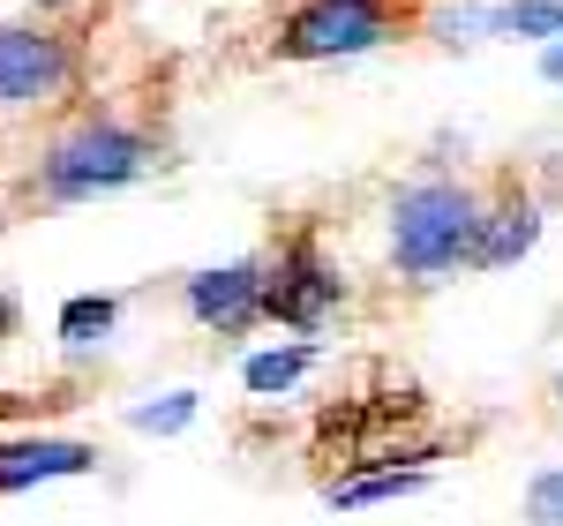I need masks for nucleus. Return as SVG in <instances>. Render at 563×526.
<instances>
[{
  "label": "nucleus",
  "mask_w": 563,
  "mask_h": 526,
  "mask_svg": "<svg viewBox=\"0 0 563 526\" xmlns=\"http://www.w3.org/2000/svg\"><path fill=\"white\" fill-rule=\"evenodd\" d=\"M533 233H541V211H533V196H504L496 211H481V226H474V256L466 263H481V271H496V263H519L526 249H533Z\"/></svg>",
  "instance_id": "nucleus-8"
},
{
  "label": "nucleus",
  "mask_w": 563,
  "mask_h": 526,
  "mask_svg": "<svg viewBox=\"0 0 563 526\" xmlns=\"http://www.w3.org/2000/svg\"><path fill=\"white\" fill-rule=\"evenodd\" d=\"M556 414H563V376H556Z\"/></svg>",
  "instance_id": "nucleus-17"
},
{
  "label": "nucleus",
  "mask_w": 563,
  "mask_h": 526,
  "mask_svg": "<svg viewBox=\"0 0 563 526\" xmlns=\"http://www.w3.org/2000/svg\"><path fill=\"white\" fill-rule=\"evenodd\" d=\"M346 302V278L323 263L316 233H294L278 256L263 263V316L271 324H294V331H316L331 324V308Z\"/></svg>",
  "instance_id": "nucleus-5"
},
{
  "label": "nucleus",
  "mask_w": 563,
  "mask_h": 526,
  "mask_svg": "<svg viewBox=\"0 0 563 526\" xmlns=\"http://www.w3.org/2000/svg\"><path fill=\"white\" fill-rule=\"evenodd\" d=\"M188 421H196V392H166L158 406H135L129 414V429H143V437H174Z\"/></svg>",
  "instance_id": "nucleus-13"
},
{
  "label": "nucleus",
  "mask_w": 563,
  "mask_h": 526,
  "mask_svg": "<svg viewBox=\"0 0 563 526\" xmlns=\"http://www.w3.org/2000/svg\"><path fill=\"white\" fill-rule=\"evenodd\" d=\"M8 324H15V302H0V331H8Z\"/></svg>",
  "instance_id": "nucleus-16"
},
{
  "label": "nucleus",
  "mask_w": 563,
  "mask_h": 526,
  "mask_svg": "<svg viewBox=\"0 0 563 526\" xmlns=\"http://www.w3.org/2000/svg\"><path fill=\"white\" fill-rule=\"evenodd\" d=\"M496 23H504L511 39H556L563 31V0H511Z\"/></svg>",
  "instance_id": "nucleus-12"
},
{
  "label": "nucleus",
  "mask_w": 563,
  "mask_h": 526,
  "mask_svg": "<svg viewBox=\"0 0 563 526\" xmlns=\"http://www.w3.org/2000/svg\"><path fill=\"white\" fill-rule=\"evenodd\" d=\"M406 31V0H301L278 23V53L286 61H346V53H376Z\"/></svg>",
  "instance_id": "nucleus-4"
},
{
  "label": "nucleus",
  "mask_w": 563,
  "mask_h": 526,
  "mask_svg": "<svg viewBox=\"0 0 563 526\" xmlns=\"http://www.w3.org/2000/svg\"><path fill=\"white\" fill-rule=\"evenodd\" d=\"M188 316L211 324L218 339H241L249 324H263V263H218V271H196L188 278Z\"/></svg>",
  "instance_id": "nucleus-6"
},
{
  "label": "nucleus",
  "mask_w": 563,
  "mask_h": 526,
  "mask_svg": "<svg viewBox=\"0 0 563 526\" xmlns=\"http://www.w3.org/2000/svg\"><path fill=\"white\" fill-rule=\"evenodd\" d=\"M526 519L533 526H563V467H549L541 482L526 489Z\"/></svg>",
  "instance_id": "nucleus-14"
},
{
  "label": "nucleus",
  "mask_w": 563,
  "mask_h": 526,
  "mask_svg": "<svg viewBox=\"0 0 563 526\" xmlns=\"http://www.w3.org/2000/svg\"><path fill=\"white\" fill-rule=\"evenodd\" d=\"M84 84V45L53 23H0V113L60 106Z\"/></svg>",
  "instance_id": "nucleus-3"
},
{
  "label": "nucleus",
  "mask_w": 563,
  "mask_h": 526,
  "mask_svg": "<svg viewBox=\"0 0 563 526\" xmlns=\"http://www.w3.org/2000/svg\"><path fill=\"white\" fill-rule=\"evenodd\" d=\"M113 324H121V302H113V294H76V302L60 308V339H68V347H98Z\"/></svg>",
  "instance_id": "nucleus-11"
},
{
  "label": "nucleus",
  "mask_w": 563,
  "mask_h": 526,
  "mask_svg": "<svg viewBox=\"0 0 563 526\" xmlns=\"http://www.w3.org/2000/svg\"><path fill=\"white\" fill-rule=\"evenodd\" d=\"M413 489H429L421 467H376V474H353V482H331V504L353 512V504H384V496H413Z\"/></svg>",
  "instance_id": "nucleus-9"
},
{
  "label": "nucleus",
  "mask_w": 563,
  "mask_h": 526,
  "mask_svg": "<svg viewBox=\"0 0 563 526\" xmlns=\"http://www.w3.org/2000/svg\"><path fill=\"white\" fill-rule=\"evenodd\" d=\"M308 361H316V347H286V353H249V369H241V384L256 398H271V392H294L308 376Z\"/></svg>",
  "instance_id": "nucleus-10"
},
{
  "label": "nucleus",
  "mask_w": 563,
  "mask_h": 526,
  "mask_svg": "<svg viewBox=\"0 0 563 526\" xmlns=\"http://www.w3.org/2000/svg\"><path fill=\"white\" fill-rule=\"evenodd\" d=\"M541 76H549V84H563V31L549 39V53H541Z\"/></svg>",
  "instance_id": "nucleus-15"
},
{
  "label": "nucleus",
  "mask_w": 563,
  "mask_h": 526,
  "mask_svg": "<svg viewBox=\"0 0 563 526\" xmlns=\"http://www.w3.org/2000/svg\"><path fill=\"white\" fill-rule=\"evenodd\" d=\"M158 143L143 129H121V121H84L68 129L53 151L38 158V188L53 204H84V196H106V188H129V180L151 174Z\"/></svg>",
  "instance_id": "nucleus-2"
},
{
  "label": "nucleus",
  "mask_w": 563,
  "mask_h": 526,
  "mask_svg": "<svg viewBox=\"0 0 563 526\" xmlns=\"http://www.w3.org/2000/svg\"><path fill=\"white\" fill-rule=\"evenodd\" d=\"M90 467H98V451L76 437H15V443H0V496L60 482V474H90Z\"/></svg>",
  "instance_id": "nucleus-7"
},
{
  "label": "nucleus",
  "mask_w": 563,
  "mask_h": 526,
  "mask_svg": "<svg viewBox=\"0 0 563 526\" xmlns=\"http://www.w3.org/2000/svg\"><path fill=\"white\" fill-rule=\"evenodd\" d=\"M474 226L481 204L459 180H413L390 196V256L406 278H443L474 256Z\"/></svg>",
  "instance_id": "nucleus-1"
}]
</instances>
